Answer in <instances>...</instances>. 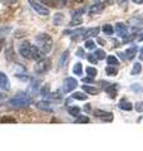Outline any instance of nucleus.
I'll return each instance as SVG.
<instances>
[{"instance_id": "f257e3e1", "label": "nucleus", "mask_w": 143, "mask_h": 151, "mask_svg": "<svg viewBox=\"0 0 143 151\" xmlns=\"http://www.w3.org/2000/svg\"><path fill=\"white\" fill-rule=\"evenodd\" d=\"M19 54L25 59H35V60H39L44 57L40 49L36 45L30 44L29 42H24V43L20 44V47H19Z\"/></svg>"}, {"instance_id": "f03ea898", "label": "nucleus", "mask_w": 143, "mask_h": 151, "mask_svg": "<svg viewBox=\"0 0 143 151\" xmlns=\"http://www.w3.org/2000/svg\"><path fill=\"white\" fill-rule=\"evenodd\" d=\"M35 42H36V47L40 49L43 54H48L53 48V39L49 34L46 33H40L35 37Z\"/></svg>"}, {"instance_id": "7ed1b4c3", "label": "nucleus", "mask_w": 143, "mask_h": 151, "mask_svg": "<svg viewBox=\"0 0 143 151\" xmlns=\"http://www.w3.org/2000/svg\"><path fill=\"white\" fill-rule=\"evenodd\" d=\"M31 97L28 96L26 93H18L15 97L9 100L8 105L10 107H28L29 105H31Z\"/></svg>"}, {"instance_id": "20e7f679", "label": "nucleus", "mask_w": 143, "mask_h": 151, "mask_svg": "<svg viewBox=\"0 0 143 151\" xmlns=\"http://www.w3.org/2000/svg\"><path fill=\"white\" fill-rule=\"evenodd\" d=\"M51 67V60L49 58H41L38 60V63L34 65V72L38 74H43L48 72Z\"/></svg>"}, {"instance_id": "39448f33", "label": "nucleus", "mask_w": 143, "mask_h": 151, "mask_svg": "<svg viewBox=\"0 0 143 151\" xmlns=\"http://www.w3.org/2000/svg\"><path fill=\"white\" fill-rule=\"evenodd\" d=\"M30 4V6L34 9V10L38 13V14H40V15H49V9H48L45 5H43V3L40 1H38V0H28Z\"/></svg>"}, {"instance_id": "423d86ee", "label": "nucleus", "mask_w": 143, "mask_h": 151, "mask_svg": "<svg viewBox=\"0 0 143 151\" xmlns=\"http://www.w3.org/2000/svg\"><path fill=\"white\" fill-rule=\"evenodd\" d=\"M78 86V81L75 78H72V77H68L64 79V83H63V91L65 93L68 92H72L73 89H75Z\"/></svg>"}, {"instance_id": "0eeeda50", "label": "nucleus", "mask_w": 143, "mask_h": 151, "mask_svg": "<svg viewBox=\"0 0 143 151\" xmlns=\"http://www.w3.org/2000/svg\"><path fill=\"white\" fill-rule=\"evenodd\" d=\"M129 24L134 32H139L143 29V19L138 17H133L129 19Z\"/></svg>"}, {"instance_id": "6e6552de", "label": "nucleus", "mask_w": 143, "mask_h": 151, "mask_svg": "<svg viewBox=\"0 0 143 151\" xmlns=\"http://www.w3.org/2000/svg\"><path fill=\"white\" fill-rule=\"evenodd\" d=\"M93 113L97 119H101L103 121H112L113 120V113L112 112H107V111H103V110H95Z\"/></svg>"}, {"instance_id": "1a4fd4ad", "label": "nucleus", "mask_w": 143, "mask_h": 151, "mask_svg": "<svg viewBox=\"0 0 143 151\" xmlns=\"http://www.w3.org/2000/svg\"><path fill=\"white\" fill-rule=\"evenodd\" d=\"M104 91L108 93V96L111 98H116L117 97V91H118V84L116 83H108L104 87Z\"/></svg>"}, {"instance_id": "9d476101", "label": "nucleus", "mask_w": 143, "mask_h": 151, "mask_svg": "<svg viewBox=\"0 0 143 151\" xmlns=\"http://www.w3.org/2000/svg\"><path fill=\"white\" fill-rule=\"evenodd\" d=\"M116 32H117V34L119 37L126 38L128 35V27L124 24V23L119 22V23H117V24H116Z\"/></svg>"}, {"instance_id": "9b49d317", "label": "nucleus", "mask_w": 143, "mask_h": 151, "mask_svg": "<svg viewBox=\"0 0 143 151\" xmlns=\"http://www.w3.org/2000/svg\"><path fill=\"white\" fill-rule=\"evenodd\" d=\"M0 88L4 89V91L10 89V82H9V78L6 77V74L3 73V72H0Z\"/></svg>"}, {"instance_id": "f8f14e48", "label": "nucleus", "mask_w": 143, "mask_h": 151, "mask_svg": "<svg viewBox=\"0 0 143 151\" xmlns=\"http://www.w3.org/2000/svg\"><path fill=\"white\" fill-rule=\"evenodd\" d=\"M84 32H85V29H83V28H79V29H75L73 32H72V30H64L63 34H70L73 39H77V38H79V37H83Z\"/></svg>"}, {"instance_id": "ddd939ff", "label": "nucleus", "mask_w": 143, "mask_h": 151, "mask_svg": "<svg viewBox=\"0 0 143 151\" xmlns=\"http://www.w3.org/2000/svg\"><path fill=\"white\" fill-rule=\"evenodd\" d=\"M104 5H106V4L95 3V4H93V5H90V8L88 9V13H89V14H97V13H101V12H103Z\"/></svg>"}, {"instance_id": "4468645a", "label": "nucleus", "mask_w": 143, "mask_h": 151, "mask_svg": "<svg viewBox=\"0 0 143 151\" xmlns=\"http://www.w3.org/2000/svg\"><path fill=\"white\" fill-rule=\"evenodd\" d=\"M36 107L41 111H45V112H53V107H51L50 103L46 102V101H39L36 103Z\"/></svg>"}, {"instance_id": "2eb2a0df", "label": "nucleus", "mask_w": 143, "mask_h": 151, "mask_svg": "<svg viewBox=\"0 0 143 151\" xmlns=\"http://www.w3.org/2000/svg\"><path fill=\"white\" fill-rule=\"evenodd\" d=\"M99 28H90V29H87L84 32V34H83V39H88V38H90V37H98V34H99Z\"/></svg>"}, {"instance_id": "dca6fc26", "label": "nucleus", "mask_w": 143, "mask_h": 151, "mask_svg": "<svg viewBox=\"0 0 143 151\" xmlns=\"http://www.w3.org/2000/svg\"><path fill=\"white\" fill-rule=\"evenodd\" d=\"M136 54H137V45H132L131 48H128L126 50V57H127V59H129V60L134 58Z\"/></svg>"}, {"instance_id": "f3484780", "label": "nucleus", "mask_w": 143, "mask_h": 151, "mask_svg": "<svg viewBox=\"0 0 143 151\" xmlns=\"http://www.w3.org/2000/svg\"><path fill=\"white\" fill-rule=\"evenodd\" d=\"M118 107L121 108V110H124V111H131L133 108V105L129 102V101H126V100H122L121 102H119Z\"/></svg>"}, {"instance_id": "a211bd4d", "label": "nucleus", "mask_w": 143, "mask_h": 151, "mask_svg": "<svg viewBox=\"0 0 143 151\" xmlns=\"http://www.w3.org/2000/svg\"><path fill=\"white\" fill-rule=\"evenodd\" d=\"M83 91L87 92L88 94H97L99 92V89L97 87H93V86H87V84H84V86H82Z\"/></svg>"}, {"instance_id": "6ab92c4d", "label": "nucleus", "mask_w": 143, "mask_h": 151, "mask_svg": "<svg viewBox=\"0 0 143 151\" xmlns=\"http://www.w3.org/2000/svg\"><path fill=\"white\" fill-rule=\"evenodd\" d=\"M63 22H64V15L61 13H56L53 19L54 25H60V24H63Z\"/></svg>"}, {"instance_id": "aec40b11", "label": "nucleus", "mask_w": 143, "mask_h": 151, "mask_svg": "<svg viewBox=\"0 0 143 151\" xmlns=\"http://www.w3.org/2000/svg\"><path fill=\"white\" fill-rule=\"evenodd\" d=\"M72 98L73 100H79V101H85L88 98V96L83 92H74L73 94H72Z\"/></svg>"}, {"instance_id": "412c9836", "label": "nucleus", "mask_w": 143, "mask_h": 151, "mask_svg": "<svg viewBox=\"0 0 143 151\" xmlns=\"http://www.w3.org/2000/svg\"><path fill=\"white\" fill-rule=\"evenodd\" d=\"M68 112L70 116H74V117H78L79 113H80V108L78 106H70L68 108Z\"/></svg>"}, {"instance_id": "4be33fe9", "label": "nucleus", "mask_w": 143, "mask_h": 151, "mask_svg": "<svg viewBox=\"0 0 143 151\" xmlns=\"http://www.w3.org/2000/svg\"><path fill=\"white\" fill-rule=\"evenodd\" d=\"M106 73L108 76H116L118 73V68L117 65H108V67L106 68Z\"/></svg>"}, {"instance_id": "5701e85b", "label": "nucleus", "mask_w": 143, "mask_h": 151, "mask_svg": "<svg viewBox=\"0 0 143 151\" xmlns=\"http://www.w3.org/2000/svg\"><path fill=\"white\" fill-rule=\"evenodd\" d=\"M68 57H69V50H65L63 54H61L60 59H59V67H64L65 62L68 60Z\"/></svg>"}, {"instance_id": "b1692460", "label": "nucleus", "mask_w": 143, "mask_h": 151, "mask_svg": "<svg viewBox=\"0 0 143 151\" xmlns=\"http://www.w3.org/2000/svg\"><path fill=\"white\" fill-rule=\"evenodd\" d=\"M73 73L77 74V76H82L83 73V67H82V63H75L74 67H73Z\"/></svg>"}, {"instance_id": "393cba45", "label": "nucleus", "mask_w": 143, "mask_h": 151, "mask_svg": "<svg viewBox=\"0 0 143 151\" xmlns=\"http://www.w3.org/2000/svg\"><path fill=\"white\" fill-rule=\"evenodd\" d=\"M102 30H103L104 34H107V35H112V34H113V32H114L113 27H112L111 24H104L103 28H102Z\"/></svg>"}, {"instance_id": "a878e982", "label": "nucleus", "mask_w": 143, "mask_h": 151, "mask_svg": "<svg viewBox=\"0 0 143 151\" xmlns=\"http://www.w3.org/2000/svg\"><path fill=\"white\" fill-rule=\"evenodd\" d=\"M39 84H40V81L39 79H34V81L31 82L30 87H29V91H31L33 93H35L38 91V88H39Z\"/></svg>"}, {"instance_id": "bb28decb", "label": "nucleus", "mask_w": 143, "mask_h": 151, "mask_svg": "<svg viewBox=\"0 0 143 151\" xmlns=\"http://www.w3.org/2000/svg\"><path fill=\"white\" fill-rule=\"evenodd\" d=\"M141 70H142V65H141V63H134L133 64V68H132V74L134 76V74H139L141 73Z\"/></svg>"}, {"instance_id": "cd10ccee", "label": "nucleus", "mask_w": 143, "mask_h": 151, "mask_svg": "<svg viewBox=\"0 0 143 151\" xmlns=\"http://www.w3.org/2000/svg\"><path fill=\"white\" fill-rule=\"evenodd\" d=\"M46 97H49V98H51V100H54V101H59V100H61V93H60V91H56L54 93H49Z\"/></svg>"}, {"instance_id": "c85d7f7f", "label": "nucleus", "mask_w": 143, "mask_h": 151, "mask_svg": "<svg viewBox=\"0 0 143 151\" xmlns=\"http://www.w3.org/2000/svg\"><path fill=\"white\" fill-rule=\"evenodd\" d=\"M94 55L97 57L98 60H102V59L106 58V52H104L103 49H97L95 50V53H94Z\"/></svg>"}, {"instance_id": "c756f323", "label": "nucleus", "mask_w": 143, "mask_h": 151, "mask_svg": "<svg viewBox=\"0 0 143 151\" xmlns=\"http://www.w3.org/2000/svg\"><path fill=\"white\" fill-rule=\"evenodd\" d=\"M75 122L77 124H88L89 122V117L88 116H78L77 119H75Z\"/></svg>"}, {"instance_id": "7c9ffc66", "label": "nucleus", "mask_w": 143, "mask_h": 151, "mask_svg": "<svg viewBox=\"0 0 143 151\" xmlns=\"http://www.w3.org/2000/svg\"><path fill=\"white\" fill-rule=\"evenodd\" d=\"M107 63H108V65H118V59L114 55H108Z\"/></svg>"}, {"instance_id": "2f4dec72", "label": "nucleus", "mask_w": 143, "mask_h": 151, "mask_svg": "<svg viewBox=\"0 0 143 151\" xmlns=\"http://www.w3.org/2000/svg\"><path fill=\"white\" fill-rule=\"evenodd\" d=\"M85 72H87V74L89 76V77H92V78H94L95 76H97V69H95L94 67H87V69H85Z\"/></svg>"}, {"instance_id": "473e14b6", "label": "nucleus", "mask_w": 143, "mask_h": 151, "mask_svg": "<svg viewBox=\"0 0 143 151\" xmlns=\"http://www.w3.org/2000/svg\"><path fill=\"white\" fill-rule=\"evenodd\" d=\"M55 6L56 8H64L68 4V0H55Z\"/></svg>"}, {"instance_id": "72a5a7b5", "label": "nucleus", "mask_w": 143, "mask_h": 151, "mask_svg": "<svg viewBox=\"0 0 143 151\" xmlns=\"http://www.w3.org/2000/svg\"><path fill=\"white\" fill-rule=\"evenodd\" d=\"M85 48H87V49H94L95 48V43H94V42L93 40H90V39H87V40H85Z\"/></svg>"}, {"instance_id": "f704fd0d", "label": "nucleus", "mask_w": 143, "mask_h": 151, "mask_svg": "<svg viewBox=\"0 0 143 151\" xmlns=\"http://www.w3.org/2000/svg\"><path fill=\"white\" fill-rule=\"evenodd\" d=\"M78 24H82V18L80 17H73L70 22V25H78Z\"/></svg>"}, {"instance_id": "c9c22d12", "label": "nucleus", "mask_w": 143, "mask_h": 151, "mask_svg": "<svg viewBox=\"0 0 143 151\" xmlns=\"http://www.w3.org/2000/svg\"><path fill=\"white\" fill-rule=\"evenodd\" d=\"M40 94L44 97H46L48 94H49V86H48V84H45V86L40 89Z\"/></svg>"}, {"instance_id": "e433bc0d", "label": "nucleus", "mask_w": 143, "mask_h": 151, "mask_svg": "<svg viewBox=\"0 0 143 151\" xmlns=\"http://www.w3.org/2000/svg\"><path fill=\"white\" fill-rule=\"evenodd\" d=\"M87 59L89 60L90 63H93V64H95L98 62V59H97V57H95L94 54H87Z\"/></svg>"}, {"instance_id": "4c0bfd02", "label": "nucleus", "mask_w": 143, "mask_h": 151, "mask_svg": "<svg viewBox=\"0 0 143 151\" xmlns=\"http://www.w3.org/2000/svg\"><path fill=\"white\" fill-rule=\"evenodd\" d=\"M132 89L134 92H142L143 91V88H142V86L139 83H134V84H132Z\"/></svg>"}, {"instance_id": "58836bf2", "label": "nucleus", "mask_w": 143, "mask_h": 151, "mask_svg": "<svg viewBox=\"0 0 143 151\" xmlns=\"http://www.w3.org/2000/svg\"><path fill=\"white\" fill-rule=\"evenodd\" d=\"M0 121L1 122H16V120L14 119V117H11V116H4Z\"/></svg>"}, {"instance_id": "ea45409f", "label": "nucleus", "mask_w": 143, "mask_h": 151, "mask_svg": "<svg viewBox=\"0 0 143 151\" xmlns=\"http://www.w3.org/2000/svg\"><path fill=\"white\" fill-rule=\"evenodd\" d=\"M134 108H136V111L137 112H143V102H137L136 105H134Z\"/></svg>"}, {"instance_id": "a19ab883", "label": "nucleus", "mask_w": 143, "mask_h": 151, "mask_svg": "<svg viewBox=\"0 0 143 151\" xmlns=\"http://www.w3.org/2000/svg\"><path fill=\"white\" fill-rule=\"evenodd\" d=\"M84 13H85V9H79V10H74L73 13H72V14H73L72 17H80V15H82V14H84Z\"/></svg>"}, {"instance_id": "79ce46f5", "label": "nucleus", "mask_w": 143, "mask_h": 151, "mask_svg": "<svg viewBox=\"0 0 143 151\" xmlns=\"http://www.w3.org/2000/svg\"><path fill=\"white\" fill-rule=\"evenodd\" d=\"M77 55L80 57V58H84V57L87 55V54L84 53V49H83V48H78V50H77Z\"/></svg>"}, {"instance_id": "37998d69", "label": "nucleus", "mask_w": 143, "mask_h": 151, "mask_svg": "<svg viewBox=\"0 0 143 151\" xmlns=\"http://www.w3.org/2000/svg\"><path fill=\"white\" fill-rule=\"evenodd\" d=\"M3 4H5V5H11V4H14V3H16L18 0H0Z\"/></svg>"}, {"instance_id": "c03bdc74", "label": "nucleus", "mask_w": 143, "mask_h": 151, "mask_svg": "<svg viewBox=\"0 0 143 151\" xmlns=\"http://www.w3.org/2000/svg\"><path fill=\"white\" fill-rule=\"evenodd\" d=\"M11 29L10 28H0V35H4V34H6V33H9Z\"/></svg>"}, {"instance_id": "a18cd8bd", "label": "nucleus", "mask_w": 143, "mask_h": 151, "mask_svg": "<svg viewBox=\"0 0 143 151\" xmlns=\"http://www.w3.org/2000/svg\"><path fill=\"white\" fill-rule=\"evenodd\" d=\"M93 82H94V78H92V77L83 78V83H93Z\"/></svg>"}, {"instance_id": "49530a36", "label": "nucleus", "mask_w": 143, "mask_h": 151, "mask_svg": "<svg viewBox=\"0 0 143 151\" xmlns=\"http://www.w3.org/2000/svg\"><path fill=\"white\" fill-rule=\"evenodd\" d=\"M40 1H41L43 4H53L54 0H40Z\"/></svg>"}, {"instance_id": "de8ad7c7", "label": "nucleus", "mask_w": 143, "mask_h": 151, "mask_svg": "<svg viewBox=\"0 0 143 151\" xmlns=\"http://www.w3.org/2000/svg\"><path fill=\"white\" fill-rule=\"evenodd\" d=\"M118 55H119V57H121V58H122L123 60H126V59H127V57H126V53H119Z\"/></svg>"}, {"instance_id": "09e8293b", "label": "nucleus", "mask_w": 143, "mask_h": 151, "mask_svg": "<svg viewBox=\"0 0 143 151\" xmlns=\"http://www.w3.org/2000/svg\"><path fill=\"white\" fill-rule=\"evenodd\" d=\"M139 59L143 60V48H141V50H139Z\"/></svg>"}, {"instance_id": "8fccbe9b", "label": "nucleus", "mask_w": 143, "mask_h": 151, "mask_svg": "<svg viewBox=\"0 0 143 151\" xmlns=\"http://www.w3.org/2000/svg\"><path fill=\"white\" fill-rule=\"evenodd\" d=\"M134 4H143V0H132Z\"/></svg>"}, {"instance_id": "3c124183", "label": "nucleus", "mask_w": 143, "mask_h": 151, "mask_svg": "<svg viewBox=\"0 0 143 151\" xmlns=\"http://www.w3.org/2000/svg\"><path fill=\"white\" fill-rule=\"evenodd\" d=\"M84 110L87 111V112H89V111H90V105H85V106H84Z\"/></svg>"}, {"instance_id": "603ef678", "label": "nucleus", "mask_w": 143, "mask_h": 151, "mask_svg": "<svg viewBox=\"0 0 143 151\" xmlns=\"http://www.w3.org/2000/svg\"><path fill=\"white\" fill-rule=\"evenodd\" d=\"M137 38H138V40H139V42H142V40H143V33H141V34L138 35Z\"/></svg>"}, {"instance_id": "864d4df0", "label": "nucleus", "mask_w": 143, "mask_h": 151, "mask_svg": "<svg viewBox=\"0 0 143 151\" xmlns=\"http://www.w3.org/2000/svg\"><path fill=\"white\" fill-rule=\"evenodd\" d=\"M95 3H101V4H106L107 0H95Z\"/></svg>"}, {"instance_id": "5fc2aeb1", "label": "nucleus", "mask_w": 143, "mask_h": 151, "mask_svg": "<svg viewBox=\"0 0 143 151\" xmlns=\"http://www.w3.org/2000/svg\"><path fill=\"white\" fill-rule=\"evenodd\" d=\"M3 45H4V39H0V50L3 49Z\"/></svg>"}, {"instance_id": "6e6d98bb", "label": "nucleus", "mask_w": 143, "mask_h": 151, "mask_svg": "<svg viewBox=\"0 0 143 151\" xmlns=\"http://www.w3.org/2000/svg\"><path fill=\"white\" fill-rule=\"evenodd\" d=\"M98 42H99L101 44H104V43H106V42H104L103 39H101V38H98Z\"/></svg>"}, {"instance_id": "4d7b16f0", "label": "nucleus", "mask_w": 143, "mask_h": 151, "mask_svg": "<svg viewBox=\"0 0 143 151\" xmlns=\"http://www.w3.org/2000/svg\"><path fill=\"white\" fill-rule=\"evenodd\" d=\"M117 1H118V3H121V4H123V3H126L127 0H117Z\"/></svg>"}, {"instance_id": "13d9d810", "label": "nucleus", "mask_w": 143, "mask_h": 151, "mask_svg": "<svg viewBox=\"0 0 143 151\" xmlns=\"http://www.w3.org/2000/svg\"><path fill=\"white\" fill-rule=\"evenodd\" d=\"M75 1H78V3H82V1H83V0H75Z\"/></svg>"}]
</instances>
